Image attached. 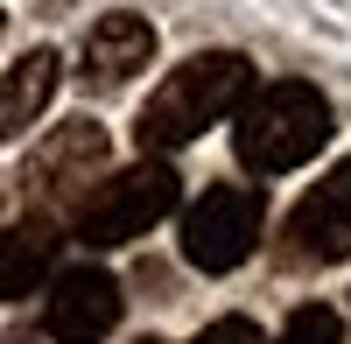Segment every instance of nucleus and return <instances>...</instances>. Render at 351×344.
<instances>
[{"label":"nucleus","mask_w":351,"mask_h":344,"mask_svg":"<svg viewBox=\"0 0 351 344\" xmlns=\"http://www.w3.org/2000/svg\"><path fill=\"white\" fill-rule=\"evenodd\" d=\"M176 197H183V183H176V169L162 162V155H148V162H134V169H120V176H106V183H92V197L71 211V232L84 239V246H127V239H141L148 225H162L169 211H176Z\"/></svg>","instance_id":"3"},{"label":"nucleus","mask_w":351,"mask_h":344,"mask_svg":"<svg viewBox=\"0 0 351 344\" xmlns=\"http://www.w3.org/2000/svg\"><path fill=\"white\" fill-rule=\"evenodd\" d=\"M148 64H155V28L141 14H99L84 49H77V84L84 92H120Z\"/></svg>","instance_id":"8"},{"label":"nucleus","mask_w":351,"mask_h":344,"mask_svg":"<svg viewBox=\"0 0 351 344\" xmlns=\"http://www.w3.org/2000/svg\"><path fill=\"white\" fill-rule=\"evenodd\" d=\"M56 77H64V56L56 49H28L21 64L0 77V140H14L21 127L43 120V106L56 99Z\"/></svg>","instance_id":"10"},{"label":"nucleus","mask_w":351,"mask_h":344,"mask_svg":"<svg viewBox=\"0 0 351 344\" xmlns=\"http://www.w3.org/2000/svg\"><path fill=\"white\" fill-rule=\"evenodd\" d=\"M190 344H260V330H253L246 317H218L211 330H197Z\"/></svg>","instance_id":"12"},{"label":"nucleus","mask_w":351,"mask_h":344,"mask_svg":"<svg viewBox=\"0 0 351 344\" xmlns=\"http://www.w3.org/2000/svg\"><path fill=\"white\" fill-rule=\"evenodd\" d=\"M112 323H120V281L106 267L77 260L49 274V302H43V330L56 344H106Z\"/></svg>","instance_id":"6"},{"label":"nucleus","mask_w":351,"mask_h":344,"mask_svg":"<svg viewBox=\"0 0 351 344\" xmlns=\"http://www.w3.org/2000/svg\"><path fill=\"white\" fill-rule=\"evenodd\" d=\"M324 140H330V99L316 84H302V77H274L260 92H246L239 127H232V155L253 176H288Z\"/></svg>","instance_id":"2"},{"label":"nucleus","mask_w":351,"mask_h":344,"mask_svg":"<svg viewBox=\"0 0 351 344\" xmlns=\"http://www.w3.org/2000/svg\"><path fill=\"white\" fill-rule=\"evenodd\" d=\"M274 344H344V323H337V309H324V302H302L295 317L281 323V337Z\"/></svg>","instance_id":"11"},{"label":"nucleus","mask_w":351,"mask_h":344,"mask_svg":"<svg viewBox=\"0 0 351 344\" xmlns=\"http://www.w3.org/2000/svg\"><path fill=\"white\" fill-rule=\"evenodd\" d=\"M56 218H21L14 232H0V302H21V295H36L49 288V274H56Z\"/></svg>","instance_id":"9"},{"label":"nucleus","mask_w":351,"mask_h":344,"mask_svg":"<svg viewBox=\"0 0 351 344\" xmlns=\"http://www.w3.org/2000/svg\"><path fill=\"white\" fill-rule=\"evenodd\" d=\"M288 260L295 267H337L351 260V162L324 169L309 197L288 211Z\"/></svg>","instance_id":"7"},{"label":"nucleus","mask_w":351,"mask_h":344,"mask_svg":"<svg viewBox=\"0 0 351 344\" xmlns=\"http://www.w3.org/2000/svg\"><path fill=\"white\" fill-rule=\"evenodd\" d=\"M246 92H253V64L246 56L239 49H204V56H190L183 71H169L148 92V106H141V120H134V140L148 155L190 148L204 127L232 120V112L246 106Z\"/></svg>","instance_id":"1"},{"label":"nucleus","mask_w":351,"mask_h":344,"mask_svg":"<svg viewBox=\"0 0 351 344\" xmlns=\"http://www.w3.org/2000/svg\"><path fill=\"white\" fill-rule=\"evenodd\" d=\"M260 225H267V197L253 183H218L183 218V260L204 267V274H232L260 246Z\"/></svg>","instance_id":"5"},{"label":"nucleus","mask_w":351,"mask_h":344,"mask_svg":"<svg viewBox=\"0 0 351 344\" xmlns=\"http://www.w3.org/2000/svg\"><path fill=\"white\" fill-rule=\"evenodd\" d=\"M106 162H112V140L99 120H71L56 127L21 169V197H28V218H71L92 183H106Z\"/></svg>","instance_id":"4"}]
</instances>
